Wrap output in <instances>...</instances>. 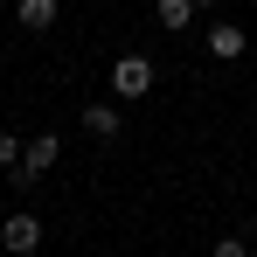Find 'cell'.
<instances>
[{
	"label": "cell",
	"mask_w": 257,
	"mask_h": 257,
	"mask_svg": "<svg viewBox=\"0 0 257 257\" xmlns=\"http://www.w3.org/2000/svg\"><path fill=\"white\" fill-rule=\"evenodd\" d=\"M153 77H160V70H153V56H139V49H132V56L111 63V97H146Z\"/></svg>",
	"instance_id": "6da1fadb"
},
{
	"label": "cell",
	"mask_w": 257,
	"mask_h": 257,
	"mask_svg": "<svg viewBox=\"0 0 257 257\" xmlns=\"http://www.w3.org/2000/svg\"><path fill=\"white\" fill-rule=\"evenodd\" d=\"M0 243H7V250H14V257L42 250V215H35V209H14V215H7V222H0Z\"/></svg>",
	"instance_id": "7a4b0ae2"
},
{
	"label": "cell",
	"mask_w": 257,
	"mask_h": 257,
	"mask_svg": "<svg viewBox=\"0 0 257 257\" xmlns=\"http://www.w3.org/2000/svg\"><path fill=\"white\" fill-rule=\"evenodd\" d=\"M84 132L97 139V146H111V139L125 132V111H118L111 97H90V104H84Z\"/></svg>",
	"instance_id": "3957f363"
},
{
	"label": "cell",
	"mask_w": 257,
	"mask_h": 257,
	"mask_svg": "<svg viewBox=\"0 0 257 257\" xmlns=\"http://www.w3.org/2000/svg\"><path fill=\"white\" fill-rule=\"evenodd\" d=\"M202 49H209L215 63H243V28H236V21H209V35H202Z\"/></svg>",
	"instance_id": "277c9868"
},
{
	"label": "cell",
	"mask_w": 257,
	"mask_h": 257,
	"mask_svg": "<svg viewBox=\"0 0 257 257\" xmlns=\"http://www.w3.org/2000/svg\"><path fill=\"white\" fill-rule=\"evenodd\" d=\"M195 14H202L195 0H153V21H160L167 35H188V28H195Z\"/></svg>",
	"instance_id": "5b68a950"
},
{
	"label": "cell",
	"mask_w": 257,
	"mask_h": 257,
	"mask_svg": "<svg viewBox=\"0 0 257 257\" xmlns=\"http://www.w3.org/2000/svg\"><path fill=\"white\" fill-rule=\"evenodd\" d=\"M56 14H63L56 0H21V7H14V21H21L28 35H49V28H56Z\"/></svg>",
	"instance_id": "8992f818"
},
{
	"label": "cell",
	"mask_w": 257,
	"mask_h": 257,
	"mask_svg": "<svg viewBox=\"0 0 257 257\" xmlns=\"http://www.w3.org/2000/svg\"><path fill=\"white\" fill-rule=\"evenodd\" d=\"M21 160H28V167H35V174H49V167H56V160H63V139H56V132H35V139L21 146Z\"/></svg>",
	"instance_id": "52a82bcc"
},
{
	"label": "cell",
	"mask_w": 257,
	"mask_h": 257,
	"mask_svg": "<svg viewBox=\"0 0 257 257\" xmlns=\"http://www.w3.org/2000/svg\"><path fill=\"white\" fill-rule=\"evenodd\" d=\"M14 160H21V139H14V132H0V174L14 167Z\"/></svg>",
	"instance_id": "ba28073f"
},
{
	"label": "cell",
	"mask_w": 257,
	"mask_h": 257,
	"mask_svg": "<svg viewBox=\"0 0 257 257\" xmlns=\"http://www.w3.org/2000/svg\"><path fill=\"white\" fill-rule=\"evenodd\" d=\"M195 7H202V14H215V7H222V0H195Z\"/></svg>",
	"instance_id": "9c48e42d"
}]
</instances>
